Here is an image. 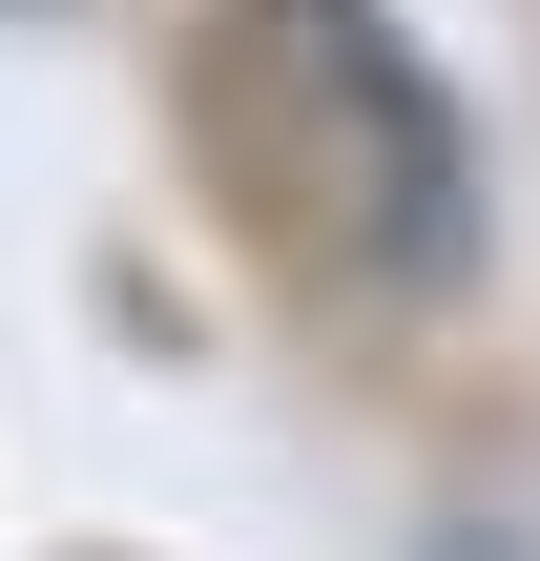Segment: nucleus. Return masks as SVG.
Listing matches in <instances>:
<instances>
[{
    "label": "nucleus",
    "mask_w": 540,
    "mask_h": 561,
    "mask_svg": "<svg viewBox=\"0 0 540 561\" xmlns=\"http://www.w3.org/2000/svg\"><path fill=\"white\" fill-rule=\"evenodd\" d=\"M208 125L333 291H375V312L479 291V125L395 0H208Z\"/></svg>",
    "instance_id": "1"
}]
</instances>
